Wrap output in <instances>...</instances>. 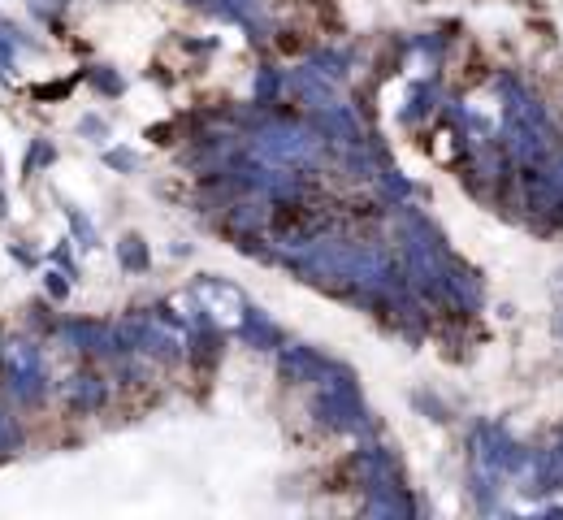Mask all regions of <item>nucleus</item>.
Instances as JSON below:
<instances>
[]
</instances>
